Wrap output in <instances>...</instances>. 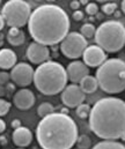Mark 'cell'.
I'll return each instance as SVG.
<instances>
[{
	"label": "cell",
	"instance_id": "6da1fadb",
	"mask_svg": "<svg viewBox=\"0 0 125 149\" xmlns=\"http://www.w3.org/2000/svg\"><path fill=\"white\" fill-rule=\"evenodd\" d=\"M70 17L58 5L45 3L36 7L29 17L28 30L31 38L44 45L59 44L70 33Z\"/></svg>",
	"mask_w": 125,
	"mask_h": 149
},
{
	"label": "cell",
	"instance_id": "7a4b0ae2",
	"mask_svg": "<svg viewBox=\"0 0 125 149\" xmlns=\"http://www.w3.org/2000/svg\"><path fill=\"white\" fill-rule=\"evenodd\" d=\"M88 123L97 138L125 141V101L112 96L98 100L90 109Z\"/></svg>",
	"mask_w": 125,
	"mask_h": 149
},
{
	"label": "cell",
	"instance_id": "3957f363",
	"mask_svg": "<svg viewBox=\"0 0 125 149\" xmlns=\"http://www.w3.org/2000/svg\"><path fill=\"white\" fill-rule=\"evenodd\" d=\"M78 125L67 113L52 112L43 117L36 127V139L44 149H70L78 139Z\"/></svg>",
	"mask_w": 125,
	"mask_h": 149
},
{
	"label": "cell",
	"instance_id": "277c9868",
	"mask_svg": "<svg viewBox=\"0 0 125 149\" xmlns=\"http://www.w3.org/2000/svg\"><path fill=\"white\" fill-rule=\"evenodd\" d=\"M68 81L66 68L58 61L47 60L34 72V84L36 89L45 96H53L60 94Z\"/></svg>",
	"mask_w": 125,
	"mask_h": 149
},
{
	"label": "cell",
	"instance_id": "5b68a950",
	"mask_svg": "<svg viewBox=\"0 0 125 149\" xmlns=\"http://www.w3.org/2000/svg\"><path fill=\"white\" fill-rule=\"evenodd\" d=\"M98 87L107 94H119L125 90V61L121 58L107 59L96 70Z\"/></svg>",
	"mask_w": 125,
	"mask_h": 149
},
{
	"label": "cell",
	"instance_id": "8992f818",
	"mask_svg": "<svg viewBox=\"0 0 125 149\" xmlns=\"http://www.w3.org/2000/svg\"><path fill=\"white\" fill-rule=\"evenodd\" d=\"M94 38L105 52L116 53L125 46V26L117 20L104 21L96 28Z\"/></svg>",
	"mask_w": 125,
	"mask_h": 149
},
{
	"label": "cell",
	"instance_id": "52a82bcc",
	"mask_svg": "<svg viewBox=\"0 0 125 149\" xmlns=\"http://www.w3.org/2000/svg\"><path fill=\"white\" fill-rule=\"evenodd\" d=\"M31 7L24 0H8L1 9L5 23L10 28H22L28 24L31 15Z\"/></svg>",
	"mask_w": 125,
	"mask_h": 149
},
{
	"label": "cell",
	"instance_id": "ba28073f",
	"mask_svg": "<svg viewBox=\"0 0 125 149\" xmlns=\"http://www.w3.org/2000/svg\"><path fill=\"white\" fill-rule=\"evenodd\" d=\"M87 45V38L83 37L80 33L71 31L60 42L59 49L66 58L75 60L82 57V53Z\"/></svg>",
	"mask_w": 125,
	"mask_h": 149
},
{
	"label": "cell",
	"instance_id": "9c48e42d",
	"mask_svg": "<svg viewBox=\"0 0 125 149\" xmlns=\"http://www.w3.org/2000/svg\"><path fill=\"white\" fill-rule=\"evenodd\" d=\"M34 72L35 70L30 64L16 63L10 70V80L15 86H19L21 88L28 87L29 84H31L34 80Z\"/></svg>",
	"mask_w": 125,
	"mask_h": 149
},
{
	"label": "cell",
	"instance_id": "30bf717a",
	"mask_svg": "<svg viewBox=\"0 0 125 149\" xmlns=\"http://www.w3.org/2000/svg\"><path fill=\"white\" fill-rule=\"evenodd\" d=\"M60 100L63 104L67 108L74 109L86 100V94L83 93L78 83L66 84V87L60 93Z\"/></svg>",
	"mask_w": 125,
	"mask_h": 149
},
{
	"label": "cell",
	"instance_id": "8fae6325",
	"mask_svg": "<svg viewBox=\"0 0 125 149\" xmlns=\"http://www.w3.org/2000/svg\"><path fill=\"white\" fill-rule=\"evenodd\" d=\"M82 61L91 68H97L100 65H102L108 58H107V52L98 46L97 44H91L87 45L82 53Z\"/></svg>",
	"mask_w": 125,
	"mask_h": 149
},
{
	"label": "cell",
	"instance_id": "7c38bea8",
	"mask_svg": "<svg viewBox=\"0 0 125 149\" xmlns=\"http://www.w3.org/2000/svg\"><path fill=\"white\" fill-rule=\"evenodd\" d=\"M26 57L34 65H41L43 63L50 60L51 52L47 45H44L37 42H31L26 51Z\"/></svg>",
	"mask_w": 125,
	"mask_h": 149
},
{
	"label": "cell",
	"instance_id": "4fadbf2b",
	"mask_svg": "<svg viewBox=\"0 0 125 149\" xmlns=\"http://www.w3.org/2000/svg\"><path fill=\"white\" fill-rule=\"evenodd\" d=\"M13 103L19 110H29L35 104V95L30 89L24 87L14 94Z\"/></svg>",
	"mask_w": 125,
	"mask_h": 149
},
{
	"label": "cell",
	"instance_id": "5bb4252c",
	"mask_svg": "<svg viewBox=\"0 0 125 149\" xmlns=\"http://www.w3.org/2000/svg\"><path fill=\"white\" fill-rule=\"evenodd\" d=\"M67 77L72 83H79L80 80L89 74V67L81 60H73L66 67Z\"/></svg>",
	"mask_w": 125,
	"mask_h": 149
},
{
	"label": "cell",
	"instance_id": "9a60e30c",
	"mask_svg": "<svg viewBox=\"0 0 125 149\" xmlns=\"http://www.w3.org/2000/svg\"><path fill=\"white\" fill-rule=\"evenodd\" d=\"M12 140L16 147H28L33 142V133L28 127L21 125L17 128H14Z\"/></svg>",
	"mask_w": 125,
	"mask_h": 149
},
{
	"label": "cell",
	"instance_id": "2e32d148",
	"mask_svg": "<svg viewBox=\"0 0 125 149\" xmlns=\"http://www.w3.org/2000/svg\"><path fill=\"white\" fill-rule=\"evenodd\" d=\"M17 57L16 53L12 49H0V68L2 70H12L16 64Z\"/></svg>",
	"mask_w": 125,
	"mask_h": 149
},
{
	"label": "cell",
	"instance_id": "e0dca14e",
	"mask_svg": "<svg viewBox=\"0 0 125 149\" xmlns=\"http://www.w3.org/2000/svg\"><path fill=\"white\" fill-rule=\"evenodd\" d=\"M7 42L12 46H20L26 42V34L21 28L10 27L7 33Z\"/></svg>",
	"mask_w": 125,
	"mask_h": 149
},
{
	"label": "cell",
	"instance_id": "ac0fdd59",
	"mask_svg": "<svg viewBox=\"0 0 125 149\" xmlns=\"http://www.w3.org/2000/svg\"><path fill=\"white\" fill-rule=\"evenodd\" d=\"M78 84L80 86L81 90H82L84 94H93L98 88V83H97L96 77L89 74L86 75L83 79H81Z\"/></svg>",
	"mask_w": 125,
	"mask_h": 149
},
{
	"label": "cell",
	"instance_id": "d6986e66",
	"mask_svg": "<svg viewBox=\"0 0 125 149\" xmlns=\"http://www.w3.org/2000/svg\"><path fill=\"white\" fill-rule=\"evenodd\" d=\"M95 149H125V145L117 141V140H110V139H103V141H100L94 146Z\"/></svg>",
	"mask_w": 125,
	"mask_h": 149
},
{
	"label": "cell",
	"instance_id": "ffe728a7",
	"mask_svg": "<svg viewBox=\"0 0 125 149\" xmlns=\"http://www.w3.org/2000/svg\"><path fill=\"white\" fill-rule=\"evenodd\" d=\"M96 33V28L93 23H84L80 28V34L84 38H94Z\"/></svg>",
	"mask_w": 125,
	"mask_h": 149
},
{
	"label": "cell",
	"instance_id": "44dd1931",
	"mask_svg": "<svg viewBox=\"0 0 125 149\" xmlns=\"http://www.w3.org/2000/svg\"><path fill=\"white\" fill-rule=\"evenodd\" d=\"M52 112H54V107L51 103H49V102L42 103V104H40V107L37 108V114L41 118L47 116V114H50V113H52Z\"/></svg>",
	"mask_w": 125,
	"mask_h": 149
},
{
	"label": "cell",
	"instance_id": "7402d4cb",
	"mask_svg": "<svg viewBox=\"0 0 125 149\" xmlns=\"http://www.w3.org/2000/svg\"><path fill=\"white\" fill-rule=\"evenodd\" d=\"M90 109H91V107H90L89 104L81 103V104H79V105L75 108V113H77V116H78L80 119H86V118L89 117Z\"/></svg>",
	"mask_w": 125,
	"mask_h": 149
},
{
	"label": "cell",
	"instance_id": "603a6c76",
	"mask_svg": "<svg viewBox=\"0 0 125 149\" xmlns=\"http://www.w3.org/2000/svg\"><path fill=\"white\" fill-rule=\"evenodd\" d=\"M77 147L80 149H88L91 147V140L87 134H82V135H78L77 142H75Z\"/></svg>",
	"mask_w": 125,
	"mask_h": 149
},
{
	"label": "cell",
	"instance_id": "cb8c5ba5",
	"mask_svg": "<svg viewBox=\"0 0 125 149\" xmlns=\"http://www.w3.org/2000/svg\"><path fill=\"white\" fill-rule=\"evenodd\" d=\"M117 10V3L115 2H104L102 6V13L105 15H112Z\"/></svg>",
	"mask_w": 125,
	"mask_h": 149
},
{
	"label": "cell",
	"instance_id": "d4e9b609",
	"mask_svg": "<svg viewBox=\"0 0 125 149\" xmlns=\"http://www.w3.org/2000/svg\"><path fill=\"white\" fill-rule=\"evenodd\" d=\"M10 109V103L3 98L0 97V117L6 116Z\"/></svg>",
	"mask_w": 125,
	"mask_h": 149
},
{
	"label": "cell",
	"instance_id": "484cf974",
	"mask_svg": "<svg viewBox=\"0 0 125 149\" xmlns=\"http://www.w3.org/2000/svg\"><path fill=\"white\" fill-rule=\"evenodd\" d=\"M97 12H98V6H97L96 2H88L86 5V13L88 15L94 16V15L97 14Z\"/></svg>",
	"mask_w": 125,
	"mask_h": 149
},
{
	"label": "cell",
	"instance_id": "4316f807",
	"mask_svg": "<svg viewBox=\"0 0 125 149\" xmlns=\"http://www.w3.org/2000/svg\"><path fill=\"white\" fill-rule=\"evenodd\" d=\"M9 79H10V74L7 73V72H0V84L5 86L6 83L9 82Z\"/></svg>",
	"mask_w": 125,
	"mask_h": 149
},
{
	"label": "cell",
	"instance_id": "83f0119b",
	"mask_svg": "<svg viewBox=\"0 0 125 149\" xmlns=\"http://www.w3.org/2000/svg\"><path fill=\"white\" fill-rule=\"evenodd\" d=\"M73 20H75V21H81V20H83V17H84V14H83L82 10H74L73 12Z\"/></svg>",
	"mask_w": 125,
	"mask_h": 149
},
{
	"label": "cell",
	"instance_id": "f1b7e54d",
	"mask_svg": "<svg viewBox=\"0 0 125 149\" xmlns=\"http://www.w3.org/2000/svg\"><path fill=\"white\" fill-rule=\"evenodd\" d=\"M5 89H6V95H9V93L15 90V84L14 83H6L5 84Z\"/></svg>",
	"mask_w": 125,
	"mask_h": 149
},
{
	"label": "cell",
	"instance_id": "f546056e",
	"mask_svg": "<svg viewBox=\"0 0 125 149\" xmlns=\"http://www.w3.org/2000/svg\"><path fill=\"white\" fill-rule=\"evenodd\" d=\"M80 1L79 0H72L71 1V3H70V7H71V9H73V10H78L79 8H80Z\"/></svg>",
	"mask_w": 125,
	"mask_h": 149
},
{
	"label": "cell",
	"instance_id": "4dcf8cb0",
	"mask_svg": "<svg viewBox=\"0 0 125 149\" xmlns=\"http://www.w3.org/2000/svg\"><path fill=\"white\" fill-rule=\"evenodd\" d=\"M19 126H21V120L20 119H14L12 121V127L13 128H17Z\"/></svg>",
	"mask_w": 125,
	"mask_h": 149
},
{
	"label": "cell",
	"instance_id": "1f68e13d",
	"mask_svg": "<svg viewBox=\"0 0 125 149\" xmlns=\"http://www.w3.org/2000/svg\"><path fill=\"white\" fill-rule=\"evenodd\" d=\"M5 130H6V123L0 118V134H2Z\"/></svg>",
	"mask_w": 125,
	"mask_h": 149
},
{
	"label": "cell",
	"instance_id": "d6a6232c",
	"mask_svg": "<svg viewBox=\"0 0 125 149\" xmlns=\"http://www.w3.org/2000/svg\"><path fill=\"white\" fill-rule=\"evenodd\" d=\"M5 95H6V89H5V86L0 84V97H2V96H5Z\"/></svg>",
	"mask_w": 125,
	"mask_h": 149
},
{
	"label": "cell",
	"instance_id": "836d02e7",
	"mask_svg": "<svg viewBox=\"0 0 125 149\" xmlns=\"http://www.w3.org/2000/svg\"><path fill=\"white\" fill-rule=\"evenodd\" d=\"M5 20H3V17H2V15L0 14V31L3 29V27H5Z\"/></svg>",
	"mask_w": 125,
	"mask_h": 149
},
{
	"label": "cell",
	"instance_id": "e575fe53",
	"mask_svg": "<svg viewBox=\"0 0 125 149\" xmlns=\"http://www.w3.org/2000/svg\"><path fill=\"white\" fill-rule=\"evenodd\" d=\"M121 7H122V10H123V13L125 14V0L122 1V3H121Z\"/></svg>",
	"mask_w": 125,
	"mask_h": 149
},
{
	"label": "cell",
	"instance_id": "d590c367",
	"mask_svg": "<svg viewBox=\"0 0 125 149\" xmlns=\"http://www.w3.org/2000/svg\"><path fill=\"white\" fill-rule=\"evenodd\" d=\"M79 1H80V5H84V6L88 3V0H79Z\"/></svg>",
	"mask_w": 125,
	"mask_h": 149
},
{
	"label": "cell",
	"instance_id": "8d00e7d4",
	"mask_svg": "<svg viewBox=\"0 0 125 149\" xmlns=\"http://www.w3.org/2000/svg\"><path fill=\"white\" fill-rule=\"evenodd\" d=\"M60 112H63V113H67V114H68V109H67V107H66V108H64Z\"/></svg>",
	"mask_w": 125,
	"mask_h": 149
},
{
	"label": "cell",
	"instance_id": "74e56055",
	"mask_svg": "<svg viewBox=\"0 0 125 149\" xmlns=\"http://www.w3.org/2000/svg\"><path fill=\"white\" fill-rule=\"evenodd\" d=\"M95 1H98V2H101V3H104V2H108V1H110V0H95Z\"/></svg>",
	"mask_w": 125,
	"mask_h": 149
},
{
	"label": "cell",
	"instance_id": "f35d334b",
	"mask_svg": "<svg viewBox=\"0 0 125 149\" xmlns=\"http://www.w3.org/2000/svg\"><path fill=\"white\" fill-rule=\"evenodd\" d=\"M0 140H2V145H5V143H6V141H5V140H6V138H5V136H1V138H0Z\"/></svg>",
	"mask_w": 125,
	"mask_h": 149
},
{
	"label": "cell",
	"instance_id": "ab89813d",
	"mask_svg": "<svg viewBox=\"0 0 125 149\" xmlns=\"http://www.w3.org/2000/svg\"><path fill=\"white\" fill-rule=\"evenodd\" d=\"M54 1H56V0H46V2H47V3H53Z\"/></svg>",
	"mask_w": 125,
	"mask_h": 149
},
{
	"label": "cell",
	"instance_id": "60d3db41",
	"mask_svg": "<svg viewBox=\"0 0 125 149\" xmlns=\"http://www.w3.org/2000/svg\"><path fill=\"white\" fill-rule=\"evenodd\" d=\"M34 1H35L36 3H41L42 1H44V0H34Z\"/></svg>",
	"mask_w": 125,
	"mask_h": 149
},
{
	"label": "cell",
	"instance_id": "b9f144b4",
	"mask_svg": "<svg viewBox=\"0 0 125 149\" xmlns=\"http://www.w3.org/2000/svg\"><path fill=\"white\" fill-rule=\"evenodd\" d=\"M1 2H2V0H0V3H1Z\"/></svg>",
	"mask_w": 125,
	"mask_h": 149
},
{
	"label": "cell",
	"instance_id": "7bdbcfd3",
	"mask_svg": "<svg viewBox=\"0 0 125 149\" xmlns=\"http://www.w3.org/2000/svg\"><path fill=\"white\" fill-rule=\"evenodd\" d=\"M124 47H125V46H124Z\"/></svg>",
	"mask_w": 125,
	"mask_h": 149
}]
</instances>
